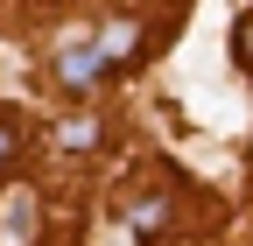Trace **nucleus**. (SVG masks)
I'll use <instances>...</instances> for the list:
<instances>
[{
  "label": "nucleus",
  "instance_id": "1",
  "mask_svg": "<svg viewBox=\"0 0 253 246\" xmlns=\"http://www.w3.org/2000/svg\"><path fill=\"white\" fill-rule=\"evenodd\" d=\"M99 64H106V49H84V42H78V49H63L56 71H63V84H91V78H99Z\"/></svg>",
  "mask_w": 253,
  "mask_h": 246
},
{
  "label": "nucleus",
  "instance_id": "2",
  "mask_svg": "<svg viewBox=\"0 0 253 246\" xmlns=\"http://www.w3.org/2000/svg\"><path fill=\"white\" fill-rule=\"evenodd\" d=\"M134 36H141L134 21H120V28H106V42H99V49H106V64H113V56H134Z\"/></svg>",
  "mask_w": 253,
  "mask_h": 246
},
{
  "label": "nucleus",
  "instance_id": "3",
  "mask_svg": "<svg viewBox=\"0 0 253 246\" xmlns=\"http://www.w3.org/2000/svg\"><path fill=\"white\" fill-rule=\"evenodd\" d=\"M126 218H134V232H155V225H162V197H141Z\"/></svg>",
  "mask_w": 253,
  "mask_h": 246
},
{
  "label": "nucleus",
  "instance_id": "4",
  "mask_svg": "<svg viewBox=\"0 0 253 246\" xmlns=\"http://www.w3.org/2000/svg\"><path fill=\"white\" fill-rule=\"evenodd\" d=\"M91 134H99V127H91V120H71V127H63V148H84Z\"/></svg>",
  "mask_w": 253,
  "mask_h": 246
},
{
  "label": "nucleus",
  "instance_id": "5",
  "mask_svg": "<svg viewBox=\"0 0 253 246\" xmlns=\"http://www.w3.org/2000/svg\"><path fill=\"white\" fill-rule=\"evenodd\" d=\"M7 162H14V127L0 120V169H7Z\"/></svg>",
  "mask_w": 253,
  "mask_h": 246
},
{
  "label": "nucleus",
  "instance_id": "6",
  "mask_svg": "<svg viewBox=\"0 0 253 246\" xmlns=\"http://www.w3.org/2000/svg\"><path fill=\"white\" fill-rule=\"evenodd\" d=\"M239 56H246V64H253V21L239 28Z\"/></svg>",
  "mask_w": 253,
  "mask_h": 246
}]
</instances>
